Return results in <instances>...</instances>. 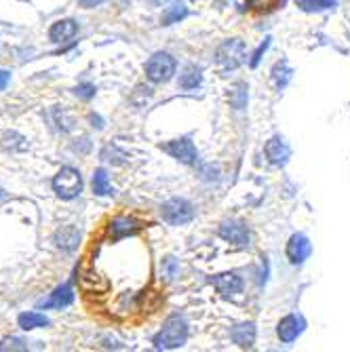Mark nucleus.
Returning <instances> with one entry per match:
<instances>
[{"instance_id": "obj_1", "label": "nucleus", "mask_w": 350, "mask_h": 352, "mask_svg": "<svg viewBox=\"0 0 350 352\" xmlns=\"http://www.w3.org/2000/svg\"><path fill=\"white\" fill-rule=\"evenodd\" d=\"M186 342H188V323L179 314L169 316L163 323L161 331L152 340L156 350H175V348H182Z\"/></svg>"}, {"instance_id": "obj_2", "label": "nucleus", "mask_w": 350, "mask_h": 352, "mask_svg": "<svg viewBox=\"0 0 350 352\" xmlns=\"http://www.w3.org/2000/svg\"><path fill=\"white\" fill-rule=\"evenodd\" d=\"M247 61V47L241 38H228L215 49V63L221 70H237Z\"/></svg>"}, {"instance_id": "obj_3", "label": "nucleus", "mask_w": 350, "mask_h": 352, "mask_svg": "<svg viewBox=\"0 0 350 352\" xmlns=\"http://www.w3.org/2000/svg\"><path fill=\"white\" fill-rule=\"evenodd\" d=\"M177 70V61L173 59V55L158 51L154 53L148 61H146V76L148 80H152L154 85H163L169 82L175 76Z\"/></svg>"}, {"instance_id": "obj_4", "label": "nucleus", "mask_w": 350, "mask_h": 352, "mask_svg": "<svg viewBox=\"0 0 350 352\" xmlns=\"http://www.w3.org/2000/svg\"><path fill=\"white\" fill-rule=\"evenodd\" d=\"M53 190L61 201H72L83 192V177L74 167H61L53 177Z\"/></svg>"}, {"instance_id": "obj_5", "label": "nucleus", "mask_w": 350, "mask_h": 352, "mask_svg": "<svg viewBox=\"0 0 350 352\" xmlns=\"http://www.w3.org/2000/svg\"><path fill=\"white\" fill-rule=\"evenodd\" d=\"M161 215H163V219L169 223V226H184V223H190L195 219L197 211H195V205L190 201L175 197V199H169L167 203H163Z\"/></svg>"}, {"instance_id": "obj_6", "label": "nucleus", "mask_w": 350, "mask_h": 352, "mask_svg": "<svg viewBox=\"0 0 350 352\" xmlns=\"http://www.w3.org/2000/svg\"><path fill=\"white\" fill-rule=\"evenodd\" d=\"M161 148H163V152H167L171 158L179 161L182 165H195L197 163V146L193 144L190 138L171 140V142L163 144Z\"/></svg>"}, {"instance_id": "obj_7", "label": "nucleus", "mask_w": 350, "mask_h": 352, "mask_svg": "<svg viewBox=\"0 0 350 352\" xmlns=\"http://www.w3.org/2000/svg\"><path fill=\"white\" fill-rule=\"evenodd\" d=\"M219 236L226 243L237 245V247H249V241H251L247 226L239 219H224L221 221L219 223Z\"/></svg>"}, {"instance_id": "obj_8", "label": "nucleus", "mask_w": 350, "mask_h": 352, "mask_svg": "<svg viewBox=\"0 0 350 352\" xmlns=\"http://www.w3.org/2000/svg\"><path fill=\"white\" fill-rule=\"evenodd\" d=\"M304 327L306 323L300 314H287L285 318H281V323L276 325V336L283 344H292L302 336Z\"/></svg>"}, {"instance_id": "obj_9", "label": "nucleus", "mask_w": 350, "mask_h": 352, "mask_svg": "<svg viewBox=\"0 0 350 352\" xmlns=\"http://www.w3.org/2000/svg\"><path fill=\"white\" fill-rule=\"evenodd\" d=\"M285 253H287V260L294 264V266H300L304 264L310 253H312V245H310V239L302 232L294 234L287 243V249H285Z\"/></svg>"}, {"instance_id": "obj_10", "label": "nucleus", "mask_w": 350, "mask_h": 352, "mask_svg": "<svg viewBox=\"0 0 350 352\" xmlns=\"http://www.w3.org/2000/svg\"><path fill=\"white\" fill-rule=\"evenodd\" d=\"M264 154L268 158L270 165H276V167H283L289 163L292 158V148L287 146V142H285L281 135H274L266 142L264 146Z\"/></svg>"}, {"instance_id": "obj_11", "label": "nucleus", "mask_w": 350, "mask_h": 352, "mask_svg": "<svg viewBox=\"0 0 350 352\" xmlns=\"http://www.w3.org/2000/svg\"><path fill=\"white\" fill-rule=\"evenodd\" d=\"M74 302V292H72V285L70 283H63L59 285L57 289L43 302H39V308H66Z\"/></svg>"}, {"instance_id": "obj_12", "label": "nucleus", "mask_w": 350, "mask_h": 352, "mask_svg": "<svg viewBox=\"0 0 350 352\" xmlns=\"http://www.w3.org/2000/svg\"><path fill=\"white\" fill-rule=\"evenodd\" d=\"M142 230V223L133 217H116L112 219L110 223V236L112 241H120V239H127V236H133Z\"/></svg>"}, {"instance_id": "obj_13", "label": "nucleus", "mask_w": 350, "mask_h": 352, "mask_svg": "<svg viewBox=\"0 0 350 352\" xmlns=\"http://www.w3.org/2000/svg\"><path fill=\"white\" fill-rule=\"evenodd\" d=\"M213 287L224 296V298H230V296H237L243 292V280L241 276H237L234 272H224V274H217L213 280Z\"/></svg>"}, {"instance_id": "obj_14", "label": "nucleus", "mask_w": 350, "mask_h": 352, "mask_svg": "<svg viewBox=\"0 0 350 352\" xmlns=\"http://www.w3.org/2000/svg\"><path fill=\"white\" fill-rule=\"evenodd\" d=\"M76 30H78V25H76L74 19H59V21H55V23L51 25V30H49V38H51L53 43H66V41L74 38Z\"/></svg>"}, {"instance_id": "obj_15", "label": "nucleus", "mask_w": 350, "mask_h": 352, "mask_svg": "<svg viewBox=\"0 0 350 352\" xmlns=\"http://www.w3.org/2000/svg\"><path fill=\"white\" fill-rule=\"evenodd\" d=\"M230 338L239 348H251L253 344H256V325H253V323H241V325L232 327Z\"/></svg>"}, {"instance_id": "obj_16", "label": "nucleus", "mask_w": 350, "mask_h": 352, "mask_svg": "<svg viewBox=\"0 0 350 352\" xmlns=\"http://www.w3.org/2000/svg\"><path fill=\"white\" fill-rule=\"evenodd\" d=\"M78 241H80V232H78L74 226H63V228H61V230H57V234H55V243H57V247L66 249V251L76 249Z\"/></svg>"}, {"instance_id": "obj_17", "label": "nucleus", "mask_w": 350, "mask_h": 352, "mask_svg": "<svg viewBox=\"0 0 350 352\" xmlns=\"http://www.w3.org/2000/svg\"><path fill=\"white\" fill-rule=\"evenodd\" d=\"M17 323H19V327H21V329L30 331V329L47 327L51 321H49V318H47L45 314H41V312H23V314H19V316H17Z\"/></svg>"}, {"instance_id": "obj_18", "label": "nucleus", "mask_w": 350, "mask_h": 352, "mask_svg": "<svg viewBox=\"0 0 350 352\" xmlns=\"http://www.w3.org/2000/svg\"><path fill=\"white\" fill-rule=\"evenodd\" d=\"M93 192L98 197H110V195H114V188L110 184V177H108V171L106 169H95V173H93Z\"/></svg>"}, {"instance_id": "obj_19", "label": "nucleus", "mask_w": 350, "mask_h": 352, "mask_svg": "<svg viewBox=\"0 0 350 352\" xmlns=\"http://www.w3.org/2000/svg\"><path fill=\"white\" fill-rule=\"evenodd\" d=\"M228 100L232 104L234 110H243L247 106V100H249V93H247V85L245 82H237L230 93H228Z\"/></svg>"}, {"instance_id": "obj_20", "label": "nucleus", "mask_w": 350, "mask_h": 352, "mask_svg": "<svg viewBox=\"0 0 350 352\" xmlns=\"http://www.w3.org/2000/svg\"><path fill=\"white\" fill-rule=\"evenodd\" d=\"M336 5H338L336 0H298V7L306 13H321L333 9Z\"/></svg>"}, {"instance_id": "obj_21", "label": "nucleus", "mask_w": 350, "mask_h": 352, "mask_svg": "<svg viewBox=\"0 0 350 352\" xmlns=\"http://www.w3.org/2000/svg\"><path fill=\"white\" fill-rule=\"evenodd\" d=\"M292 68L287 66V61H281V63H276V66L272 68V80H274V85L278 87V89H283V87H287V82L292 80Z\"/></svg>"}, {"instance_id": "obj_22", "label": "nucleus", "mask_w": 350, "mask_h": 352, "mask_svg": "<svg viewBox=\"0 0 350 352\" xmlns=\"http://www.w3.org/2000/svg\"><path fill=\"white\" fill-rule=\"evenodd\" d=\"M201 80H203L201 70L195 68V66H190V68H186L184 74L179 76V87H182V89H197V87L201 85Z\"/></svg>"}, {"instance_id": "obj_23", "label": "nucleus", "mask_w": 350, "mask_h": 352, "mask_svg": "<svg viewBox=\"0 0 350 352\" xmlns=\"http://www.w3.org/2000/svg\"><path fill=\"white\" fill-rule=\"evenodd\" d=\"M188 15V9L182 5V3H173L165 13H163V25H173V23H177L179 19H184Z\"/></svg>"}, {"instance_id": "obj_24", "label": "nucleus", "mask_w": 350, "mask_h": 352, "mask_svg": "<svg viewBox=\"0 0 350 352\" xmlns=\"http://www.w3.org/2000/svg\"><path fill=\"white\" fill-rule=\"evenodd\" d=\"M7 350H28L25 342L19 340V338H5V340H0V352H7Z\"/></svg>"}, {"instance_id": "obj_25", "label": "nucleus", "mask_w": 350, "mask_h": 352, "mask_svg": "<svg viewBox=\"0 0 350 352\" xmlns=\"http://www.w3.org/2000/svg\"><path fill=\"white\" fill-rule=\"evenodd\" d=\"M247 5L253 11H270L278 5V0H247Z\"/></svg>"}, {"instance_id": "obj_26", "label": "nucleus", "mask_w": 350, "mask_h": 352, "mask_svg": "<svg viewBox=\"0 0 350 352\" xmlns=\"http://www.w3.org/2000/svg\"><path fill=\"white\" fill-rule=\"evenodd\" d=\"M95 85H91V82H83V85H78L76 89H74V93L78 95L80 100H91V98H95Z\"/></svg>"}, {"instance_id": "obj_27", "label": "nucleus", "mask_w": 350, "mask_h": 352, "mask_svg": "<svg viewBox=\"0 0 350 352\" xmlns=\"http://www.w3.org/2000/svg\"><path fill=\"white\" fill-rule=\"evenodd\" d=\"M270 41H272V38H266V41L256 49V53L251 55V61H249V66H251V68H258V63L262 61V55H264V53L268 51V47H270Z\"/></svg>"}, {"instance_id": "obj_28", "label": "nucleus", "mask_w": 350, "mask_h": 352, "mask_svg": "<svg viewBox=\"0 0 350 352\" xmlns=\"http://www.w3.org/2000/svg\"><path fill=\"white\" fill-rule=\"evenodd\" d=\"M177 268H179V264H177V260H175V258H165V260H163V272H165V276H167L169 280H171V278H175Z\"/></svg>"}, {"instance_id": "obj_29", "label": "nucleus", "mask_w": 350, "mask_h": 352, "mask_svg": "<svg viewBox=\"0 0 350 352\" xmlns=\"http://www.w3.org/2000/svg\"><path fill=\"white\" fill-rule=\"evenodd\" d=\"M106 0H78V5L85 7V9H93V7H100Z\"/></svg>"}, {"instance_id": "obj_30", "label": "nucleus", "mask_w": 350, "mask_h": 352, "mask_svg": "<svg viewBox=\"0 0 350 352\" xmlns=\"http://www.w3.org/2000/svg\"><path fill=\"white\" fill-rule=\"evenodd\" d=\"M9 82H11V72L0 70V91L7 89V85H9Z\"/></svg>"}]
</instances>
